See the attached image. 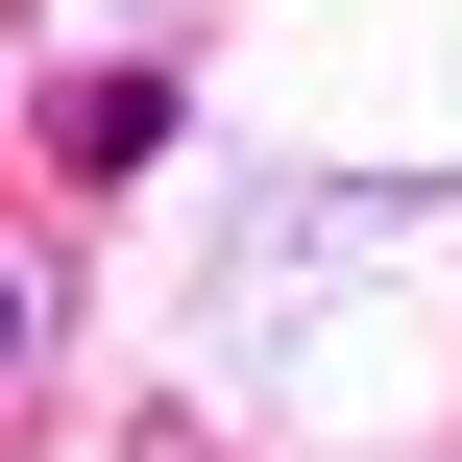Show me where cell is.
<instances>
[{"label":"cell","instance_id":"6da1fadb","mask_svg":"<svg viewBox=\"0 0 462 462\" xmlns=\"http://www.w3.org/2000/svg\"><path fill=\"white\" fill-rule=\"evenodd\" d=\"M0 365H24V268H0Z\"/></svg>","mask_w":462,"mask_h":462}]
</instances>
